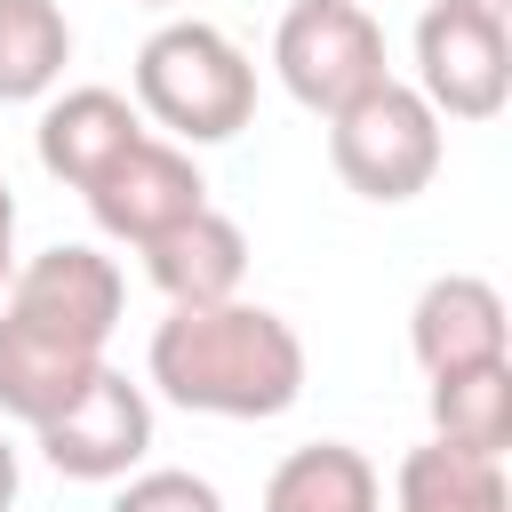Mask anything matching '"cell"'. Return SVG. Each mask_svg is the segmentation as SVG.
<instances>
[{"instance_id":"1","label":"cell","mask_w":512,"mask_h":512,"mask_svg":"<svg viewBox=\"0 0 512 512\" xmlns=\"http://www.w3.org/2000/svg\"><path fill=\"white\" fill-rule=\"evenodd\" d=\"M304 336L272 304H168L144 344V376L160 400L224 424H272L304 400Z\"/></svg>"},{"instance_id":"2","label":"cell","mask_w":512,"mask_h":512,"mask_svg":"<svg viewBox=\"0 0 512 512\" xmlns=\"http://www.w3.org/2000/svg\"><path fill=\"white\" fill-rule=\"evenodd\" d=\"M136 112L152 128H168V144H232L256 112V64L224 24L200 16H168L144 48H136Z\"/></svg>"},{"instance_id":"3","label":"cell","mask_w":512,"mask_h":512,"mask_svg":"<svg viewBox=\"0 0 512 512\" xmlns=\"http://www.w3.org/2000/svg\"><path fill=\"white\" fill-rule=\"evenodd\" d=\"M120 304H128V280L104 248H80V240H56L40 248L32 264L8 272L0 288V328L40 344V352H64V360H104L112 328H120Z\"/></svg>"},{"instance_id":"4","label":"cell","mask_w":512,"mask_h":512,"mask_svg":"<svg viewBox=\"0 0 512 512\" xmlns=\"http://www.w3.org/2000/svg\"><path fill=\"white\" fill-rule=\"evenodd\" d=\"M440 112L408 88V80H376L368 96H352L336 120H328V168L344 176V192L376 200V208H400L416 200L432 176H440Z\"/></svg>"},{"instance_id":"5","label":"cell","mask_w":512,"mask_h":512,"mask_svg":"<svg viewBox=\"0 0 512 512\" xmlns=\"http://www.w3.org/2000/svg\"><path fill=\"white\" fill-rule=\"evenodd\" d=\"M272 72L304 112L336 120L352 96L392 80L376 8H360V0H288L280 24H272Z\"/></svg>"},{"instance_id":"6","label":"cell","mask_w":512,"mask_h":512,"mask_svg":"<svg viewBox=\"0 0 512 512\" xmlns=\"http://www.w3.org/2000/svg\"><path fill=\"white\" fill-rule=\"evenodd\" d=\"M440 128L448 120H496L512 96V24H488L472 8L432 0L416 16V80H408Z\"/></svg>"},{"instance_id":"7","label":"cell","mask_w":512,"mask_h":512,"mask_svg":"<svg viewBox=\"0 0 512 512\" xmlns=\"http://www.w3.org/2000/svg\"><path fill=\"white\" fill-rule=\"evenodd\" d=\"M40 440V456L64 472V480H128V472H144V456H152V400H144V384H128L112 360L32 432Z\"/></svg>"},{"instance_id":"8","label":"cell","mask_w":512,"mask_h":512,"mask_svg":"<svg viewBox=\"0 0 512 512\" xmlns=\"http://www.w3.org/2000/svg\"><path fill=\"white\" fill-rule=\"evenodd\" d=\"M88 216H96V232L104 240H128V248H152L160 232H176L184 216H200L208 208V176H200V160L184 152V144H168V136H136L88 192Z\"/></svg>"},{"instance_id":"9","label":"cell","mask_w":512,"mask_h":512,"mask_svg":"<svg viewBox=\"0 0 512 512\" xmlns=\"http://www.w3.org/2000/svg\"><path fill=\"white\" fill-rule=\"evenodd\" d=\"M504 336H512L504 296H496L480 272H440V280H424V296L408 304V352H416L424 376L480 368V360H512Z\"/></svg>"},{"instance_id":"10","label":"cell","mask_w":512,"mask_h":512,"mask_svg":"<svg viewBox=\"0 0 512 512\" xmlns=\"http://www.w3.org/2000/svg\"><path fill=\"white\" fill-rule=\"evenodd\" d=\"M136 136H144V112H136L120 88H64V96L40 104V128H32L40 168H48L56 184H72V192H88Z\"/></svg>"},{"instance_id":"11","label":"cell","mask_w":512,"mask_h":512,"mask_svg":"<svg viewBox=\"0 0 512 512\" xmlns=\"http://www.w3.org/2000/svg\"><path fill=\"white\" fill-rule=\"evenodd\" d=\"M152 288L168 304H232L248 288V232L224 216V208H200L184 216L176 232H160L152 248H136Z\"/></svg>"},{"instance_id":"12","label":"cell","mask_w":512,"mask_h":512,"mask_svg":"<svg viewBox=\"0 0 512 512\" xmlns=\"http://www.w3.org/2000/svg\"><path fill=\"white\" fill-rule=\"evenodd\" d=\"M264 512H384V480L352 440H312L272 464Z\"/></svg>"},{"instance_id":"13","label":"cell","mask_w":512,"mask_h":512,"mask_svg":"<svg viewBox=\"0 0 512 512\" xmlns=\"http://www.w3.org/2000/svg\"><path fill=\"white\" fill-rule=\"evenodd\" d=\"M392 512H512V480L496 456H464V448H408L392 472Z\"/></svg>"},{"instance_id":"14","label":"cell","mask_w":512,"mask_h":512,"mask_svg":"<svg viewBox=\"0 0 512 512\" xmlns=\"http://www.w3.org/2000/svg\"><path fill=\"white\" fill-rule=\"evenodd\" d=\"M432 440L504 464V448H512V360L432 376Z\"/></svg>"},{"instance_id":"15","label":"cell","mask_w":512,"mask_h":512,"mask_svg":"<svg viewBox=\"0 0 512 512\" xmlns=\"http://www.w3.org/2000/svg\"><path fill=\"white\" fill-rule=\"evenodd\" d=\"M72 64V24L56 0H0V104L56 96Z\"/></svg>"},{"instance_id":"16","label":"cell","mask_w":512,"mask_h":512,"mask_svg":"<svg viewBox=\"0 0 512 512\" xmlns=\"http://www.w3.org/2000/svg\"><path fill=\"white\" fill-rule=\"evenodd\" d=\"M104 512H224V496H216V480H200L184 464H152V472H128Z\"/></svg>"},{"instance_id":"17","label":"cell","mask_w":512,"mask_h":512,"mask_svg":"<svg viewBox=\"0 0 512 512\" xmlns=\"http://www.w3.org/2000/svg\"><path fill=\"white\" fill-rule=\"evenodd\" d=\"M8 272H16V192L0 176V288H8Z\"/></svg>"},{"instance_id":"18","label":"cell","mask_w":512,"mask_h":512,"mask_svg":"<svg viewBox=\"0 0 512 512\" xmlns=\"http://www.w3.org/2000/svg\"><path fill=\"white\" fill-rule=\"evenodd\" d=\"M16 480H24V472H16V448H8V432H0V512H16Z\"/></svg>"},{"instance_id":"19","label":"cell","mask_w":512,"mask_h":512,"mask_svg":"<svg viewBox=\"0 0 512 512\" xmlns=\"http://www.w3.org/2000/svg\"><path fill=\"white\" fill-rule=\"evenodd\" d=\"M448 8H472V16H488V24H512V0H448Z\"/></svg>"},{"instance_id":"20","label":"cell","mask_w":512,"mask_h":512,"mask_svg":"<svg viewBox=\"0 0 512 512\" xmlns=\"http://www.w3.org/2000/svg\"><path fill=\"white\" fill-rule=\"evenodd\" d=\"M136 8H176V0H136Z\"/></svg>"},{"instance_id":"21","label":"cell","mask_w":512,"mask_h":512,"mask_svg":"<svg viewBox=\"0 0 512 512\" xmlns=\"http://www.w3.org/2000/svg\"><path fill=\"white\" fill-rule=\"evenodd\" d=\"M360 8H376V0H360ZM384 8H392V0H384Z\"/></svg>"}]
</instances>
